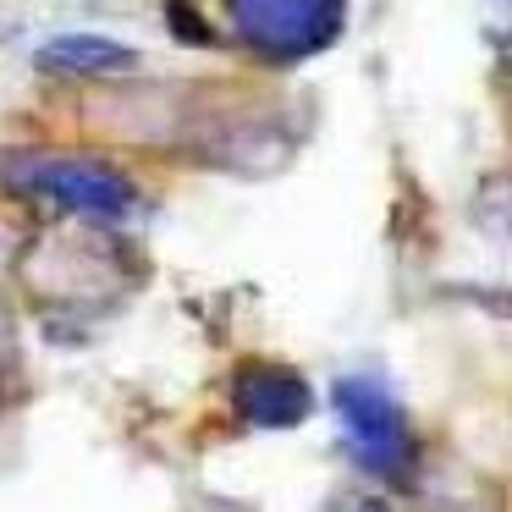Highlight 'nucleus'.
Instances as JSON below:
<instances>
[{"label":"nucleus","mask_w":512,"mask_h":512,"mask_svg":"<svg viewBox=\"0 0 512 512\" xmlns=\"http://www.w3.org/2000/svg\"><path fill=\"white\" fill-rule=\"evenodd\" d=\"M243 45L270 61L320 56L347 28V0H226Z\"/></svg>","instance_id":"3"},{"label":"nucleus","mask_w":512,"mask_h":512,"mask_svg":"<svg viewBox=\"0 0 512 512\" xmlns=\"http://www.w3.org/2000/svg\"><path fill=\"white\" fill-rule=\"evenodd\" d=\"M39 72H61V78H111V72L138 67V50L105 34H56L34 50Z\"/></svg>","instance_id":"5"},{"label":"nucleus","mask_w":512,"mask_h":512,"mask_svg":"<svg viewBox=\"0 0 512 512\" xmlns=\"http://www.w3.org/2000/svg\"><path fill=\"white\" fill-rule=\"evenodd\" d=\"M331 408L342 419L347 435V457L364 468L380 485H408L419 474V441H413V424L402 413V402L391 397L380 380L369 375H342L331 386Z\"/></svg>","instance_id":"1"},{"label":"nucleus","mask_w":512,"mask_h":512,"mask_svg":"<svg viewBox=\"0 0 512 512\" xmlns=\"http://www.w3.org/2000/svg\"><path fill=\"white\" fill-rule=\"evenodd\" d=\"M166 23H171V34H177L182 45H215L210 23H204L199 12H193L188 0H166Z\"/></svg>","instance_id":"6"},{"label":"nucleus","mask_w":512,"mask_h":512,"mask_svg":"<svg viewBox=\"0 0 512 512\" xmlns=\"http://www.w3.org/2000/svg\"><path fill=\"white\" fill-rule=\"evenodd\" d=\"M6 182L28 199L56 204L61 215H83V221H122L138 204V188L122 171L83 155H6Z\"/></svg>","instance_id":"2"},{"label":"nucleus","mask_w":512,"mask_h":512,"mask_svg":"<svg viewBox=\"0 0 512 512\" xmlns=\"http://www.w3.org/2000/svg\"><path fill=\"white\" fill-rule=\"evenodd\" d=\"M232 402L254 430H292L314 413V391L292 364H248L232 380Z\"/></svg>","instance_id":"4"},{"label":"nucleus","mask_w":512,"mask_h":512,"mask_svg":"<svg viewBox=\"0 0 512 512\" xmlns=\"http://www.w3.org/2000/svg\"><path fill=\"white\" fill-rule=\"evenodd\" d=\"M6 364H12V325L0 314V375H6Z\"/></svg>","instance_id":"7"}]
</instances>
